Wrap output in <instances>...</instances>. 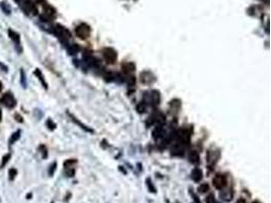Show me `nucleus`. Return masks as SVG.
<instances>
[{
  "label": "nucleus",
  "mask_w": 271,
  "mask_h": 203,
  "mask_svg": "<svg viewBox=\"0 0 271 203\" xmlns=\"http://www.w3.org/2000/svg\"><path fill=\"white\" fill-rule=\"evenodd\" d=\"M54 34L58 37V39L62 43H66L71 37L70 32L67 30L66 28H64V26L60 25H57L54 28Z\"/></svg>",
  "instance_id": "obj_1"
},
{
  "label": "nucleus",
  "mask_w": 271,
  "mask_h": 203,
  "mask_svg": "<svg viewBox=\"0 0 271 203\" xmlns=\"http://www.w3.org/2000/svg\"><path fill=\"white\" fill-rule=\"evenodd\" d=\"M160 100V92H157V90H152L150 92H146L144 95V104H149L151 106H157L159 105Z\"/></svg>",
  "instance_id": "obj_2"
},
{
  "label": "nucleus",
  "mask_w": 271,
  "mask_h": 203,
  "mask_svg": "<svg viewBox=\"0 0 271 203\" xmlns=\"http://www.w3.org/2000/svg\"><path fill=\"white\" fill-rule=\"evenodd\" d=\"M75 35L81 40L87 39L90 35V28L85 23H80L75 28Z\"/></svg>",
  "instance_id": "obj_3"
},
{
  "label": "nucleus",
  "mask_w": 271,
  "mask_h": 203,
  "mask_svg": "<svg viewBox=\"0 0 271 203\" xmlns=\"http://www.w3.org/2000/svg\"><path fill=\"white\" fill-rule=\"evenodd\" d=\"M0 103L6 107V108H9V109H12L17 106V101H15V98L11 92L4 93L1 97V98H0Z\"/></svg>",
  "instance_id": "obj_4"
},
{
  "label": "nucleus",
  "mask_w": 271,
  "mask_h": 203,
  "mask_svg": "<svg viewBox=\"0 0 271 203\" xmlns=\"http://www.w3.org/2000/svg\"><path fill=\"white\" fill-rule=\"evenodd\" d=\"M104 59L110 64H114L117 60V53L112 48H105L103 50Z\"/></svg>",
  "instance_id": "obj_5"
},
{
  "label": "nucleus",
  "mask_w": 271,
  "mask_h": 203,
  "mask_svg": "<svg viewBox=\"0 0 271 203\" xmlns=\"http://www.w3.org/2000/svg\"><path fill=\"white\" fill-rule=\"evenodd\" d=\"M213 186L216 189H222L227 186V177L222 174H217L212 180Z\"/></svg>",
  "instance_id": "obj_6"
},
{
  "label": "nucleus",
  "mask_w": 271,
  "mask_h": 203,
  "mask_svg": "<svg viewBox=\"0 0 271 203\" xmlns=\"http://www.w3.org/2000/svg\"><path fill=\"white\" fill-rule=\"evenodd\" d=\"M190 132L186 129H182L177 133V139L179 143L181 144H188L190 142Z\"/></svg>",
  "instance_id": "obj_7"
},
{
  "label": "nucleus",
  "mask_w": 271,
  "mask_h": 203,
  "mask_svg": "<svg viewBox=\"0 0 271 203\" xmlns=\"http://www.w3.org/2000/svg\"><path fill=\"white\" fill-rule=\"evenodd\" d=\"M155 80V77L151 72L149 71H144L140 73V81L142 83L145 84H150Z\"/></svg>",
  "instance_id": "obj_8"
},
{
  "label": "nucleus",
  "mask_w": 271,
  "mask_h": 203,
  "mask_svg": "<svg viewBox=\"0 0 271 203\" xmlns=\"http://www.w3.org/2000/svg\"><path fill=\"white\" fill-rule=\"evenodd\" d=\"M8 34H9V37L10 39L12 40L13 43L15 44V48L20 51V52H21V46H20V35H18L17 33H15V32H13L12 30H9L8 31Z\"/></svg>",
  "instance_id": "obj_9"
},
{
  "label": "nucleus",
  "mask_w": 271,
  "mask_h": 203,
  "mask_svg": "<svg viewBox=\"0 0 271 203\" xmlns=\"http://www.w3.org/2000/svg\"><path fill=\"white\" fill-rule=\"evenodd\" d=\"M172 156H182L184 154V147L181 143H177L175 145L172 147L171 150Z\"/></svg>",
  "instance_id": "obj_10"
},
{
  "label": "nucleus",
  "mask_w": 271,
  "mask_h": 203,
  "mask_svg": "<svg viewBox=\"0 0 271 203\" xmlns=\"http://www.w3.org/2000/svg\"><path fill=\"white\" fill-rule=\"evenodd\" d=\"M219 159V151L217 149L214 150H209L207 154V161L209 164H214L217 159Z\"/></svg>",
  "instance_id": "obj_11"
},
{
  "label": "nucleus",
  "mask_w": 271,
  "mask_h": 203,
  "mask_svg": "<svg viewBox=\"0 0 271 203\" xmlns=\"http://www.w3.org/2000/svg\"><path fill=\"white\" fill-rule=\"evenodd\" d=\"M188 157H189V162H192V164L196 165L200 161V156H199V153L196 151V150H191L189 152V154H188Z\"/></svg>",
  "instance_id": "obj_12"
},
{
  "label": "nucleus",
  "mask_w": 271,
  "mask_h": 203,
  "mask_svg": "<svg viewBox=\"0 0 271 203\" xmlns=\"http://www.w3.org/2000/svg\"><path fill=\"white\" fill-rule=\"evenodd\" d=\"M202 177H203V174H202V171H201L200 169L196 168V169H194L192 171L191 178H192V180L194 181V182H199V181H201Z\"/></svg>",
  "instance_id": "obj_13"
},
{
  "label": "nucleus",
  "mask_w": 271,
  "mask_h": 203,
  "mask_svg": "<svg viewBox=\"0 0 271 203\" xmlns=\"http://www.w3.org/2000/svg\"><path fill=\"white\" fill-rule=\"evenodd\" d=\"M122 69L126 74L129 75L130 73H132V72L135 70V65H134L132 62H125L122 64Z\"/></svg>",
  "instance_id": "obj_14"
},
{
  "label": "nucleus",
  "mask_w": 271,
  "mask_h": 203,
  "mask_svg": "<svg viewBox=\"0 0 271 203\" xmlns=\"http://www.w3.org/2000/svg\"><path fill=\"white\" fill-rule=\"evenodd\" d=\"M152 134H154V138H160V137H163V136L165 132H163L162 126H157V128H155V130L154 131V133H152Z\"/></svg>",
  "instance_id": "obj_15"
},
{
  "label": "nucleus",
  "mask_w": 271,
  "mask_h": 203,
  "mask_svg": "<svg viewBox=\"0 0 271 203\" xmlns=\"http://www.w3.org/2000/svg\"><path fill=\"white\" fill-rule=\"evenodd\" d=\"M35 74H36V75L38 76V78L40 79V81L42 82V84L44 85L45 87H47V83H46V81H45V79L43 78V74H42V72L39 70V69H37L36 71H35Z\"/></svg>",
  "instance_id": "obj_16"
},
{
  "label": "nucleus",
  "mask_w": 271,
  "mask_h": 203,
  "mask_svg": "<svg viewBox=\"0 0 271 203\" xmlns=\"http://www.w3.org/2000/svg\"><path fill=\"white\" fill-rule=\"evenodd\" d=\"M70 117H71V119H72V120H73V121H74L75 123H77V124H78V125H79V126H80V127H81V128H82V129H84V130H85V131H88V132H92V130H90V129H88V128H87V126H85V125H84V124H82V123H80V122H79V121H78V120H77V119H75V117H73V116H72V115H70Z\"/></svg>",
  "instance_id": "obj_17"
},
{
  "label": "nucleus",
  "mask_w": 271,
  "mask_h": 203,
  "mask_svg": "<svg viewBox=\"0 0 271 203\" xmlns=\"http://www.w3.org/2000/svg\"><path fill=\"white\" fill-rule=\"evenodd\" d=\"M20 130H18L17 132H14V133H13L12 136H11V138H10V141H9V143H10V144L14 143L15 141H17V140L18 139V138H20Z\"/></svg>",
  "instance_id": "obj_18"
},
{
  "label": "nucleus",
  "mask_w": 271,
  "mask_h": 203,
  "mask_svg": "<svg viewBox=\"0 0 271 203\" xmlns=\"http://www.w3.org/2000/svg\"><path fill=\"white\" fill-rule=\"evenodd\" d=\"M78 50H79V48L77 47L75 44H72V45H70V46L68 47V51H69V53H70V54H75V53L78 52Z\"/></svg>",
  "instance_id": "obj_19"
},
{
  "label": "nucleus",
  "mask_w": 271,
  "mask_h": 203,
  "mask_svg": "<svg viewBox=\"0 0 271 203\" xmlns=\"http://www.w3.org/2000/svg\"><path fill=\"white\" fill-rule=\"evenodd\" d=\"M209 190V187L207 184H201V185L198 187V191L200 192V193H205V192H207Z\"/></svg>",
  "instance_id": "obj_20"
},
{
  "label": "nucleus",
  "mask_w": 271,
  "mask_h": 203,
  "mask_svg": "<svg viewBox=\"0 0 271 203\" xmlns=\"http://www.w3.org/2000/svg\"><path fill=\"white\" fill-rule=\"evenodd\" d=\"M9 159H10V154H9V153L5 154V156H3V159H2V162H1V165H0V168H4V167H5V165H6L7 162H8Z\"/></svg>",
  "instance_id": "obj_21"
},
{
  "label": "nucleus",
  "mask_w": 271,
  "mask_h": 203,
  "mask_svg": "<svg viewBox=\"0 0 271 203\" xmlns=\"http://www.w3.org/2000/svg\"><path fill=\"white\" fill-rule=\"evenodd\" d=\"M17 171L15 169H10L9 170V179L10 180H13L15 177H17Z\"/></svg>",
  "instance_id": "obj_22"
},
{
  "label": "nucleus",
  "mask_w": 271,
  "mask_h": 203,
  "mask_svg": "<svg viewBox=\"0 0 271 203\" xmlns=\"http://www.w3.org/2000/svg\"><path fill=\"white\" fill-rule=\"evenodd\" d=\"M205 202L206 203H217L213 195H208V196L206 197V199H205Z\"/></svg>",
  "instance_id": "obj_23"
},
{
  "label": "nucleus",
  "mask_w": 271,
  "mask_h": 203,
  "mask_svg": "<svg viewBox=\"0 0 271 203\" xmlns=\"http://www.w3.org/2000/svg\"><path fill=\"white\" fill-rule=\"evenodd\" d=\"M137 111L139 112V113H143V112L145 111V104L144 103L139 104V105L137 106Z\"/></svg>",
  "instance_id": "obj_24"
},
{
  "label": "nucleus",
  "mask_w": 271,
  "mask_h": 203,
  "mask_svg": "<svg viewBox=\"0 0 271 203\" xmlns=\"http://www.w3.org/2000/svg\"><path fill=\"white\" fill-rule=\"evenodd\" d=\"M51 167H52V168H51V170L49 171V174H50L51 176H52L53 173H54V170L56 169V164H53V165H51Z\"/></svg>",
  "instance_id": "obj_25"
},
{
  "label": "nucleus",
  "mask_w": 271,
  "mask_h": 203,
  "mask_svg": "<svg viewBox=\"0 0 271 203\" xmlns=\"http://www.w3.org/2000/svg\"><path fill=\"white\" fill-rule=\"evenodd\" d=\"M237 203H246V201L244 199H239L237 201Z\"/></svg>",
  "instance_id": "obj_26"
},
{
  "label": "nucleus",
  "mask_w": 271,
  "mask_h": 203,
  "mask_svg": "<svg viewBox=\"0 0 271 203\" xmlns=\"http://www.w3.org/2000/svg\"><path fill=\"white\" fill-rule=\"evenodd\" d=\"M43 1H44V0H36V2H38V3H42Z\"/></svg>",
  "instance_id": "obj_27"
},
{
  "label": "nucleus",
  "mask_w": 271,
  "mask_h": 203,
  "mask_svg": "<svg viewBox=\"0 0 271 203\" xmlns=\"http://www.w3.org/2000/svg\"><path fill=\"white\" fill-rule=\"evenodd\" d=\"M1 89H2V82L0 81V92H1Z\"/></svg>",
  "instance_id": "obj_28"
},
{
  "label": "nucleus",
  "mask_w": 271,
  "mask_h": 203,
  "mask_svg": "<svg viewBox=\"0 0 271 203\" xmlns=\"http://www.w3.org/2000/svg\"><path fill=\"white\" fill-rule=\"evenodd\" d=\"M0 121H1V111H0Z\"/></svg>",
  "instance_id": "obj_29"
},
{
  "label": "nucleus",
  "mask_w": 271,
  "mask_h": 203,
  "mask_svg": "<svg viewBox=\"0 0 271 203\" xmlns=\"http://www.w3.org/2000/svg\"><path fill=\"white\" fill-rule=\"evenodd\" d=\"M253 203H258V202H253Z\"/></svg>",
  "instance_id": "obj_30"
}]
</instances>
